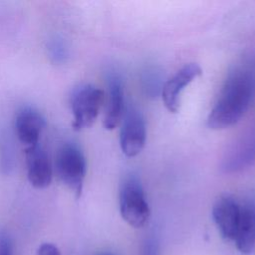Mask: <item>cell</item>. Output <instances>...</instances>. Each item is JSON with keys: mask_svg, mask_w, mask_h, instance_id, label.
<instances>
[{"mask_svg": "<svg viewBox=\"0 0 255 255\" xmlns=\"http://www.w3.org/2000/svg\"><path fill=\"white\" fill-rule=\"evenodd\" d=\"M46 121L42 114L32 107H23L15 118V131L19 141L27 147L39 144Z\"/></svg>", "mask_w": 255, "mask_h": 255, "instance_id": "30bf717a", "label": "cell"}, {"mask_svg": "<svg viewBox=\"0 0 255 255\" xmlns=\"http://www.w3.org/2000/svg\"><path fill=\"white\" fill-rule=\"evenodd\" d=\"M104 92L91 84L77 88L71 97V111L73 114L72 127L80 131L89 128L95 123L102 104Z\"/></svg>", "mask_w": 255, "mask_h": 255, "instance_id": "277c9868", "label": "cell"}, {"mask_svg": "<svg viewBox=\"0 0 255 255\" xmlns=\"http://www.w3.org/2000/svg\"><path fill=\"white\" fill-rule=\"evenodd\" d=\"M37 255H61V252L56 245L46 242L39 246Z\"/></svg>", "mask_w": 255, "mask_h": 255, "instance_id": "9a60e30c", "label": "cell"}, {"mask_svg": "<svg viewBox=\"0 0 255 255\" xmlns=\"http://www.w3.org/2000/svg\"><path fill=\"white\" fill-rule=\"evenodd\" d=\"M201 74L200 66L196 63H188L165 82L161 89V98L168 112L173 114L178 112L182 91Z\"/></svg>", "mask_w": 255, "mask_h": 255, "instance_id": "52a82bcc", "label": "cell"}, {"mask_svg": "<svg viewBox=\"0 0 255 255\" xmlns=\"http://www.w3.org/2000/svg\"><path fill=\"white\" fill-rule=\"evenodd\" d=\"M126 108L124 105V91L121 79L114 75L109 79V99L103 126L107 130L115 129L122 122Z\"/></svg>", "mask_w": 255, "mask_h": 255, "instance_id": "7c38bea8", "label": "cell"}, {"mask_svg": "<svg viewBox=\"0 0 255 255\" xmlns=\"http://www.w3.org/2000/svg\"><path fill=\"white\" fill-rule=\"evenodd\" d=\"M255 163V128L241 135L225 151L220 168L225 173L238 172Z\"/></svg>", "mask_w": 255, "mask_h": 255, "instance_id": "8992f818", "label": "cell"}, {"mask_svg": "<svg viewBox=\"0 0 255 255\" xmlns=\"http://www.w3.org/2000/svg\"><path fill=\"white\" fill-rule=\"evenodd\" d=\"M241 199L233 195L224 194L219 196L212 207V217L221 235L228 240L235 237L239 217Z\"/></svg>", "mask_w": 255, "mask_h": 255, "instance_id": "ba28073f", "label": "cell"}, {"mask_svg": "<svg viewBox=\"0 0 255 255\" xmlns=\"http://www.w3.org/2000/svg\"><path fill=\"white\" fill-rule=\"evenodd\" d=\"M254 94V69L236 68L225 80L208 115V128L219 130L235 125L248 110Z\"/></svg>", "mask_w": 255, "mask_h": 255, "instance_id": "6da1fadb", "label": "cell"}, {"mask_svg": "<svg viewBox=\"0 0 255 255\" xmlns=\"http://www.w3.org/2000/svg\"><path fill=\"white\" fill-rule=\"evenodd\" d=\"M98 255H113L111 253H101V254H98Z\"/></svg>", "mask_w": 255, "mask_h": 255, "instance_id": "2e32d148", "label": "cell"}, {"mask_svg": "<svg viewBox=\"0 0 255 255\" xmlns=\"http://www.w3.org/2000/svg\"><path fill=\"white\" fill-rule=\"evenodd\" d=\"M146 141V126L141 113L134 107H128L122 119L120 146L128 157L138 155Z\"/></svg>", "mask_w": 255, "mask_h": 255, "instance_id": "5b68a950", "label": "cell"}, {"mask_svg": "<svg viewBox=\"0 0 255 255\" xmlns=\"http://www.w3.org/2000/svg\"><path fill=\"white\" fill-rule=\"evenodd\" d=\"M140 255H159L158 241L154 236H148L145 238L141 245Z\"/></svg>", "mask_w": 255, "mask_h": 255, "instance_id": "4fadbf2b", "label": "cell"}, {"mask_svg": "<svg viewBox=\"0 0 255 255\" xmlns=\"http://www.w3.org/2000/svg\"><path fill=\"white\" fill-rule=\"evenodd\" d=\"M25 157L30 184L38 189L48 187L53 178V166L44 148L40 144L27 147Z\"/></svg>", "mask_w": 255, "mask_h": 255, "instance_id": "9c48e42d", "label": "cell"}, {"mask_svg": "<svg viewBox=\"0 0 255 255\" xmlns=\"http://www.w3.org/2000/svg\"><path fill=\"white\" fill-rule=\"evenodd\" d=\"M0 255H14L12 240L4 230H0Z\"/></svg>", "mask_w": 255, "mask_h": 255, "instance_id": "5bb4252c", "label": "cell"}, {"mask_svg": "<svg viewBox=\"0 0 255 255\" xmlns=\"http://www.w3.org/2000/svg\"><path fill=\"white\" fill-rule=\"evenodd\" d=\"M54 167L58 178L80 197L87 172V161L81 148L72 142L63 144L57 151Z\"/></svg>", "mask_w": 255, "mask_h": 255, "instance_id": "3957f363", "label": "cell"}, {"mask_svg": "<svg viewBox=\"0 0 255 255\" xmlns=\"http://www.w3.org/2000/svg\"><path fill=\"white\" fill-rule=\"evenodd\" d=\"M233 241L243 254L255 249V198L252 196L241 199L240 217Z\"/></svg>", "mask_w": 255, "mask_h": 255, "instance_id": "8fae6325", "label": "cell"}, {"mask_svg": "<svg viewBox=\"0 0 255 255\" xmlns=\"http://www.w3.org/2000/svg\"><path fill=\"white\" fill-rule=\"evenodd\" d=\"M119 208L122 218L130 226L139 228L146 224L150 209L143 187L135 175L127 176L119 192Z\"/></svg>", "mask_w": 255, "mask_h": 255, "instance_id": "7a4b0ae2", "label": "cell"}]
</instances>
